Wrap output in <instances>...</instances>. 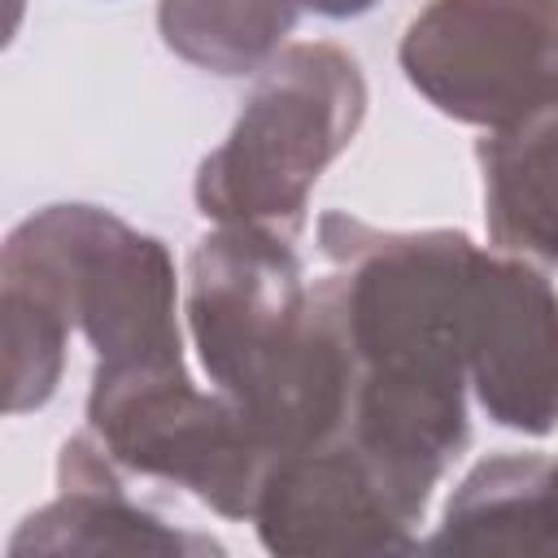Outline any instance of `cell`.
Listing matches in <instances>:
<instances>
[{"instance_id": "3", "label": "cell", "mask_w": 558, "mask_h": 558, "mask_svg": "<svg viewBox=\"0 0 558 558\" xmlns=\"http://www.w3.org/2000/svg\"><path fill=\"white\" fill-rule=\"evenodd\" d=\"M4 371L48 384L78 327L96 362H183L179 279L166 244L100 205H48L0 253Z\"/></svg>"}, {"instance_id": "7", "label": "cell", "mask_w": 558, "mask_h": 558, "mask_svg": "<svg viewBox=\"0 0 558 558\" xmlns=\"http://www.w3.org/2000/svg\"><path fill=\"white\" fill-rule=\"evenodd\" d=\"M248 523L270 554H388L414 549L423 519L344 432H331L270 458Z\"/></svg>"}, {"instance_id": "2", "label": "cell", "mask_w": 558, "mask_h": 558, "mask_svg": "<svg viewBox=\"0 0 558 558\" xmlns=\"http://www.w3.org/2000/svg\"><path fill=\"white\" fill-rule=\"evenodd\" d=\"M187 336L209 384L275 453L344 427L353 357L327 283H305L292 235L214 227L187 257Z\"/></svg>"}, {"instance_id": "9", "label": "cell", "mask_w": 558, "mask_h": 558, "mask_svg": "<svg viewBox=\"0 0 558 558\" xmlns=\"http://www.w3.org/2000/svg\"><path fill=\"white\" fill-rule=\"evenodd\" d=\"M222 549L209 536L170 527L144 510L122 480V466L92 432L61 445L57 497L39 506L9 541V554H205Z\"/></svg>"}, {"instance_id": "15", "label": "cell", "mask_w": 558, "mask_h": 558, "mask_svg": "<svg viewBox=\"0 0 558 558\" xmlns=\"http://www.w3.org/2000/svg\"><path fill=\"white\" fill-rule=\"evenodd\" d=\"M17 4H22V0H13V22H17Z\"/></svg>"}, {"instance_id": "8", "label": "cell", "mask_w": 558, "mask_h": 558, "mask_svg": "<svg viewBox=\"0 0 558 558\" xmlns=\"http://www.w3.org/2000/svg\"><path fill=\"white\" fill-rule=\"evenodd\" d=\"M466 375L480 410L510 432L558 427V292L519 253L480 248L471 275Z\"/></svg>"}, {"instance_id": "6", "label": "cell", "mask_w": 558, "mask_h": 558, "mask_svg": "<svg viewBox=\"0 0 558 558\" xmlns=\"http://www.w3.org/2000/svg\"><path fill=\"white\" fill-rule=\"evenodd\" d=\"M397 61L436 113L506 131L558 96V0H427Z\"/></svg>"}, {"instance_id": "5", "label": "cell", "mask_w": 558, "mask_h": 558, "mask_svg": "<svg viewBox=\"0 0 558 558\" xmlns=\"http://www.w3.org/2000/svg\"><path fill=\"white\" fill-rule=\"evenodd\" d=\"M87 432L135 475L187 488L222 519H248L270 449L214 388L201 392L183 362H96Z\"/></svg>"}, {"instance_id": "10", "label": "cell", "mask_w": 558, "mask_h": 558, "mask_svg": "<svg viewBox=\"0 0 558 558\" xmlns=\"http://www.w3.org/2000/svg\"><path fill=\"white\" fill-rule=\"evenodd\" d=\"M427 549L440 554H558L554 458L497 453L466 471L445 501Z\"/></svg>"}, {"instance_id": "13", "label": "cell", "mask_w": 558, "mask_h": 558, "mask_svg": "<svg viewBox=\"0 0 558 558\" xmlns=\"http://www.w3.org/2000/svg\"><path fill=\"white\" fill-rule=\"evenodd\" d=\"M379 0H301V9H314L318 17H357V13H366V9H375Z\"/></svg>"}, {"instance_id": "1", "label": "cell", "mask_w": 558, "mask_h": 558, "mask_svg": "<svg viewBox=\"0 0 558 558\" xmlns=\"http://www.w3.org/2000/svg\"><path fill=\"white\" fill-rule=\"evenodd\" d=\"M323 275L353 357L344 436L414 519L466 445V318L480 244L462 231H384L318 218Z\"/></svg>"}, {"instance_id": "14", "label": "cell", "mask_w": 558, "mask_h": 558, "mask_svg": "<svg viewBox=\"0 0 558 558\" xmlns=\"http://www.w3.org/2000/svg\"><path fill=\"white\" fill-rule=\"evenodd\" d=\"M554 493H558V458H554Z\"/></svg>"}, {"instance_id": "12", "label": "cell", "mask_w": 558, "mask_h": 558, "mask_svg": "<svg viewBox=\"0 0 558 558\" xmlns=\"http://www.w3.org/2000/svg\"><path fill=\"white\" fill-rule=\"evenodd\" d=\"M301 17V0H157L161 44L196 70L257 74Z\"/></svg>"}, {"instance_id": "4", "label": "cell", "mask_w": 558, "mask_h": 558, "mask_svg": "<svg viewBox=\"0 0 558 558\" xmlns=\"http://www.w3.org/2000/svg\"><path fill=\"white\" fill-rule=\"evenodd\" d=\"M366 118L362 65L327 39L288 44L253 74L227 140L201 161L192 196L214 227H305L318 174L353 144Z\"/></svg>"}, {"instance_id": "11", "label": "cell", "mask_w": 558, "mask_h": 558, "mask_svg": "<svg viewBox=\"0 0 558 558\" xmlns=\"http://www.w3.org/2000/svg\"><path fill=\"white\" fill-rule=\"evenodd\" d=\"M484 222L501 253L558 262V96L506 131H484Z\"/></svg>"}]
</instances>
